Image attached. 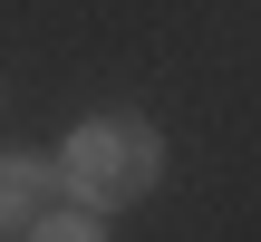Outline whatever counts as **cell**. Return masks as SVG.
<instances>
[{"label":"cell","mask_w":261,"mask_h":242,"mask_svg":"<svg viewBox=\"0 0 261 242\" xmlns=\"http://www.w3.org/2000/svg\"><path fill=\"white\" fill-rule=\"evenodd\" d=\"M29 242H107V223H97V204H87V213H39Z\"/></svg>","instance_id":"3"},{"label":"cell","mask_w":261,"mask_h":242,"mask_svg":"<svg viewBox=\"0 0 261 242\" xmlns=\"http://www.w3.org/2000/svg\"><path fill=\"white\" fill-rule=\"evenodd\" d=\"M48 175L58 155H0V233H29L48 213Z\"/></svg>","instance_id":"2"},{"label":"cell","mask_w":261,"mask_h":242,"mask_svg":"<svg viewBox=\"0 0 261 242\" xmlns=\"http://www.w3.org/2000/svg\"><path fill=\"white\" fill-rule=\"evenodd\" d=\"M58 175L77 184V204L126 213V204L155 194V175H165V136H155L145 116H87V126L58 146Z\"/></svg>","instance_id":"1"}]
</instances>
